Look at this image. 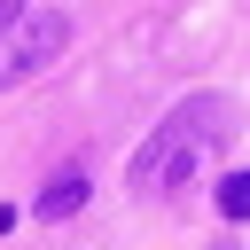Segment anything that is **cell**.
Returning a JSON list of instances; mask_svg holds the SVG:
<instances>
[{
	"instance_id": "cell-1",
	"label": "cell",
	"mask_w": 250,
	"mask_h": 250,
	"mask_svg": "<svg viewBox=\"0 0 250 250\" xmlns=\"http://www.w3.org/2000/svg\"><path fill=\"white\" fill-rule=\"evenodd\" d=\"M227 133H234V102H227V94H188V102L164 109V125L141 141V156L125 164V188H133V195H164V180H188Z\"/></svg>"
},
{
	"instance_id": "cell-2",
	"label": "cell",
	"mask_w": 250,
	"mask_h": 250,
	"mask_svg": "<svg viewBox=\"0 0 250 250\" xmlns=\"http://www.w3.org/2000/svg\"><path fill=\"white\" fill-rule=\"evenodd\" d=\"M62 47H70V16H62V8H23V16H16V39L0 47V94L23 86V78H39Z\"/></svg>"
},
{
	"instance_id": "cell-3",
	"label": "cell",
	"mask_w": 250,
	"mask_h": 250,
	"mask_svg": "<svg viewBox=\"0 0 250 250\" xmlns=\"http://www.w3.org/2000/svg\"><path fill=\"white\" fill-rule=\"evenodd\" d=\"M78 203H86V172H55V180L39 188V203H31V211H39V219H70Z\"/></svg>"
},
{
	"instance_id": "cell-4",
	"label": "cell",
	"mask_w": 250,
	"mask_h": 250,
	"mask_svg": "<svg viewBox=\"0 0 250 250\" xmlns=\"http://www.w3.org/2000/svg\"><path fill=\"white\" fill-rule=\"evenodd\" d=\"M219 211L227 219H250V172H227L219 180Z\"/></svg>"
},
{
	"instance_id": "cell-5",
	"label": "cell",
	"mask_w": 250,
	"mask_h": 250,
	"mask_svg": "<svg viewBox=\"0 0 250 250\" xmlns=\"http://www.w3.org/2000/svg\"><path fill=\"white\" fill-rule=\"evenodd\" d=\"M23 8H31V0H0V23H16V16H23Z\"/></svg>"
}]
</instances>
